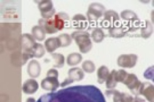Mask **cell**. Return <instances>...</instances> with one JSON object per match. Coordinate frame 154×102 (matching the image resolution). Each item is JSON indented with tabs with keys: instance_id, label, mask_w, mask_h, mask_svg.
<instances>
[{
	"instance_id": "obj_36",
	"label": "cell",
	"mask_w": 154,
	"mask_h": 102,
	"mask_svg": "<svg viewBox=\"0 0 154 102\" xmlns=\"http://www.w3.org/2000/svg\"><path fill=\"white\" fill-rule=\"evenodd\" d=\"M26 102H36V100L33 98H28L26 100Z\"/></svg>"
},
{
	"instance_id": "obj_13",
	"label": "cell",
	"mask_w": 154,
	"mask_h": 102,
	"mask_svg": "<svg viewBox=\"0 0 154 102\" xmlns=\"http://www.w3.org/2000/svg\"><path fill=\"white\" fill-rule=\"evenodd\" d=\"M27 72L31 78H36L39 77L41 74V66L38 61L32 60L28 65Z\"/></svg>"
},
{
	"instance_id": "obj_23",
	"label": "cell",
	"mask_w": 154,
	"mask_h": 102,
	"mask_svg": "<svg viewBox=\"0 0 154 102\" xmlns=\"http://www.w3.org/2000/svg\"><path fill=\"white\" fill-rule=\"evenodd\" d=\"M46 53V49L45 47L41 43H36L33 46L31 51V57L32 58H42Z\"/></svg>"
},
{
	"instance_id": "obj_9",
	"label": "cell",
	"mask_w": 154,
	"mask_h": 102,
	"mask_svg": "<svg viewBox=\"0 0 154 102\" xmlns=\"http://www.w3.org/2000/svg\"><path fill=\"white\" fill-rule=\"evenodd\" d=\"M88 26L86 17L80 13L75 15L72 19V26L77 31H84Z\"/></svg>"
},
{
	"instance_id": "obj_31",
	"label": "cell",
	"mask_w": 154,
	"mask_h": 102,
	"mask_svg": "<svg viewBox=\"0 0 154 102\" xmlns=\"http://www.w3.org/2000/svg\"><path fill=\"white\" fill-rule=\"evenodd\" d=\"M134 98L130 94L125 92H121V102H133Z\"/></svg>"
},
{
	"instance_id": "obj_19",
	"label": "cell",
	"mask_w": 154,
	"mask_h": 102,
	"mask_svg": "<svg viewBox=\"0 0 154 102\" xmlns=\"http://www.w3.org/2000/svg\"><path fill=\"white\" fill-rule=\"evenodd\" d=\"M68 78L74 82L80 81L85 78L84 71L79 67L70 68L68 71Z\"/></svg>"
},
{
	"instance_id": "obj_12",
	"label": "cell",
	"mask_w": 154,
	"mask_h": 102,
	"mask_svg": "<svg viewBox=\"0 0 154 102\" xmlns=\"http://www.w3.org/2000/svg\"><path fill=\"white\" fill-rule=\"evenodd\" d=\"M38 25L44 29L46 34H56L58 31L56 28L54 19H40L38 21Z\"/></svg>"
},
{
	"instance_id": "obj_10",
	"label": "cell",
	"mask_w": 154,
	"mask_h": 102,
	"mask_svg": "<svg viewBox=\"0 0 154 102\" xmlns=\"http://www.w3.org/2000/svg\"><path fill=\"white\" fill-rule=\"evenodd\" d=\"M60 83L58 78L55 77H46L41 81V88L45 91L54 92L59 88Z\"/></svg>"
},
{
	"instance_id": "obj_20",
	"label": "cell",
	"mask_w": 154,
	"mask_h": 102,
	"mask_svg": "<svg viewBox=\"0 0 154 102\" xmlns=\"http://www.w3.org/2000/svg\"><path fill=\"white\" fill-rule=\"evenodd\" d=\"M109 74V69L106 66H102L100 67L97 71V82L100 84H102L104 82H105L107 79Z\"/></svg>"
},
{
	"instance_id": "obj_28",
	"label": "cell",
	"mask_w": 154,
	"mask_h": 102,
	"mask_svg": "<svg viewBox=\"0 0 154 102\" xmlns=\"http://www.w3.org/2000/svg\"><path fill=\"white\" fill-rule=\"evenodd\" d=\"M82 66L83 71L88 74L94 72L96 69V66L94 63L93 61L90 60L85 61L83 63Z\"/></svg>"
},
{
	"instance_id": "obj_17",
	"label": "cell",
	"mask_w": 154,
	"mask_h": 102,
	"mask_svg": "<svg viewBox=\"0 0 154 102\" xmlns=\"http://www.w3.org/2000/svg\"><path fill=\"white\" fill-rule=\"evenodd\" d=\"M153 25L150 21L146 20L144 22H141L140 27V36L143 39H148L153 33Z\"/></svg>"
},
{
	"instance_id": "obj_35",
	"label": "cell",
	"mask_w": 154,
	"mask_h": 102,
	"mask_svg": "<svg viewBox=\"0 0 154 102\" xmlns=\"http://www.w3.org/2000/svg\"><path fill=\"white\" fill-rule=\"evenodd\" d=\"M133 102H145V100H144L142 98H138V96H136L135 98H134V101Z\"/></svg>"
},
{
	"instance_id": "obj_26",
	"label": "cell",
	"mask_w": 154,
	"mask_h": 102,
	"mask_svg": "<svg viewBox=\"0 0 154 102\" xmlns=\"http://www.w3.org/2000/svg\"><path fill=\"white\" fill-rule=\"evenodd\" d=\"M115 73L116 70L113 69L109 74L107 79L106 81V86L108 89H114L117 85V82L115 78Z\"/></svg>"
},
{
	"instance_id": "obj_7",
	"label": "cell",
	"mask_w": 154,
	"mask_h": 102,
	"mask_svg": "<svg viewBox=\"0 0 154 102\" xmlns=\"http://www.w3.org/2000/svg\"><path fill=\"white\" fill-rule=\"evenodd\" d=\"M54 20L56 28L58 31L71 26L70 24L72 22L70 21V17L65 12H61L55 14Z\"/></svg>"
},
{
	"instance_id": "obj_34",
	"label": "cell",
	"mask_w": 154,
	"mask_h": 102,
	"mask_svg": "<svg viewBox=\"0 0 154 102\" xmlns=\"http://www.w3.org/2000/svg\"><path fill=\"white\" fill-rule=\"evenodd\" d=\"M73 82H74L73 80L69 79V78H66L63 82H62L60 83V86L61 88H64V87H65L66 86H67V85H70V84L73 83Z\"/></svg>"
},
{
	"instance_id": "obj_5",
	"label": "cell",
	"mask_w": 154,
	"mask_h": 102,
	"mask_svg": "<svg viewBox=\"0 0 154 102\" xmlns=\"http://www.w3.org/2000/svg\"><path fill=\"white\" fill-rule=\"evenodd\" d=\"M130 90L133 95L136 96L140 95L142 82L138 80L137 75L134 74H128V76L123 83Z\"/></svg>"
},
{
	"instance_id": "obj_33",
	"label": "cell",
	"mask_w": 154,
	"mask_h": 102,
	"mask_svg": "<svg viewBox=\"0 0 154 102\" xmlns=\"http://www.w3.org/2000/svg\"><path fill=\"white\" fill-rule=\"evenodd\" d=\"M46 77H55L58 78L59 72L54 68H51L46 73Z\"/></svg>"
},
{
	"instance_id": "obj_8",
	"label": "cell",
	"mask_w": 154,
	"mask_h": 102,
	"mask_svg": "<svg viewBox=\"0 0 154 102\" xmlns=\"http://www.w3.org/2000/svg\"><path fill=\"white\" fill-rule=\"evenodd\" d=\"M36 43V40L34 39L32 34H23L21 37L22 53L28 54L30 58H32L31 51Z\"/></svg>"
},
{
	"instance_id": "obj_29",
	"label": "cell",
	"mask_w": 154,
	"mask_h": 102,
	"mask_svg": "<svg viewBox=\"0 0 154 102\" xmlns=\"http://www.w3.org/2000/svg\"><path fill=\"white\" fill-rule=\"evenodd\" d=\"M106 95L108 98L112 96L113 102H121L120 101L121 92L116 89H108L106 91Z\"/></svg>"
},
{
	"instance_id": "obj_25",
	"label": "cell",
	"mask_w": 154,
	"mask_h": 102,
	"mask_svg": "<svg viewBox=\"0 0 154 102\" xmlns=\"http://www.w3.org/2000/svg\"><path fill=\"white\" fill-rule=\"evenodd\" d=\"M83 60L82 56L78 53H72L67 57L66 62L69 66H75L80 64Z\"/></svg>"
},
{
	"instance_id": "obj_6",
	"label": "cell",
	"mask_w": 154,
	"mask_h": 102,
	"mask_svg": "<svg viewBox=\"0 0 154 102\" xmlns=\"http://www.w3.org/2000/svg\"><path fill=\"white\" fill-rule=\"evenodd\" d=\"M138 57L136 54H121L117 58V65L124 68H132L136 66Z\"/></svg>"
},
{
	"instance_id": "obj_24",
	"label": "cell",
	"mask_w": 154,
	"mask_h": 102,
	"mask_svg": "<svg viewBox=\"0 0 154 102\" xmlns=\"http://www.w3.org/2000/svg\"><path fill=\"white\" fill-rule=\"evenodd\" d=\"M91 37L94 42L100 43L104 40L105 37V34L101 28L96 27L92 31Z\"/></svg>"
},
{
	"instance_id": "obj_16",
	"label": "cell",
	"mask_w": 154,
	"mask_h": 102,
	"mask_svg": "<svg viewBox=\"0 0 154 102\" xmlns=\"http://www.w3.org/2000/svg\"><path fill=\"white\" fill-rule=\"evenodd\" d=\"M109 34L110 37L113 38H122L125 36L127 34V28L121 23L118 26H114L109 29Z\"/></svg>"
},
{
	"instance_id": "obj_32",
	"label": "cell",
	"mask_w": 154,
	"mask_h": 102,
	"mask_svg": "<svg viewBox=\"0 0 154 102\" xmlns=\"http://www.w3.org/2000/svg\"><path fill=\"white\" fill-rule=\"evenodd\" d=\"M143 76L146 79L153 80L154 79V66L148 68L145 71Z\"/></svg>"
},
{
	"instance_id": "obj_27",
	"label": "cell",
	"mask_w": 154,
	"mask_h": 102,
	"mask_svg": "<svg viewBox=\"0 0 154 102\" xmlns=\"http://www.w3.org/2000/svg\"><path fill=\"white\" fill-rule=\"evenodd\" d=\"M58 38L60 41V47H66L72 44V38L70 34H60L58 36Z\"/></svg>"
},
{
	"instance_id": "obj_15",
	"label": "cell",
	"mask_w": 154,
	"mask_h": 102,
	"mask_svg": "<svg viewBox=\"0 0 154 102\" xmlns=\"http://www.w3.org/2000/svg\"><path fill=\"white\" fill-rule=\"evenodd\" d=\"M59 47H60V43L58 37H49L45 42V48L49 53H53Z\"/></svg>"
},
{
	"instance_id": "obj_4",
	"label": "cell",
	"mask_w": 154,
	"mask_h": 102,
	"mask_svg": "<svg viewBox=\"0 0 154 102\" xmlns=\"http://www.w3.org/2000/svg\"><path fill=\"white\" fill-rule=\"evenodd\" d=\"M38 9L43 19H52L56 14L53 2L51 0L40 1L38 3Z\"/></svg>"
},
{
	"instance_id": "obj_21",
	"label": "cell",
	"mask_w": 154,
	"mask_h": 102,
	"mask_svg": "<svg viewBox=\"0 0 154 102\" xmlns=\"http://www.w3.org/2000/svg\"><path fill=\"white\" fill-rule=\"evenodd\" d=\"M51 56L52 60V66L54 68H61L63 67L65 59L63 54L60 53H52Z\"/></svg>"
},
{
	"instance_id": "obj_2",
	"label": "cell",
	"mask_w": 154,
	"mask_h": 102,
	"mask_svg": "<svg viewBox=\"0 0 154 102\" xmlns=\"http://www.w3.org/2000/svg\"><path fill=\"white\" fill-rule=\"evenodd\" d=\"M106 11L105 7L100 3H92L90 4L87 12L88 22L90 24L97 23L100 19L104 16Z\"/></svg>"
},
{
	"instance_id": "obj_18",
	"label": "cell",
	"mask_w": 154,
	"mask_h": 102,
	"mask_svg": "<svg viewBox=\"0 0 154 102\" xmlns=\"http://www.w3.org/2000/svg\"><path fill=\"white\" fill-rule=\"evenodd\" d=\"M120 16L123 21L128 22V25L140 21L137 13L135 12L129 10H125L121 12Z\"/></svg>"
},
{
	"instance_id": "obj_30",
	"label": "cell",
	"mask_w": 154,
	"mask_h": 102,
	"mask_svg": "<svg viewBox=\"0 0 154 102\" xmlns=\"http://www.w3.org/2000/svg\"><path fill=\"white\" fill-rule=\"evenodd\" d=\"M128 73L125 71L124 69H119L118 71H116L115 73V78L116 82H120V83H124L125 80H126Z\"/></svg>"
},
{
	"instance_id": "obj_1",
	"label": "cell",
	"mask_w": 154,
	"mask_h": 102,
	"mask_svg": "<svg viewBox=\"0 0 154 102\" xmlns=\"http://www.w3.org/2000/svg\"><path fill=\"white\" fill-rule=\"evenodd\" d=\"M71 37L75 40L82 53L86 54L92 49L93 43L90 38L91 36L88 32L76 31L72 34Z\"/></svg>"
},
{
	"instance_id": "obj_3",
	"label": "cell",
	"mask_w": 154,
	"mask_h": 102,
	"mask_svg": "<svg viewBox=\"0 0 154 102\" xmlns=\"http://www.w3.org/2000/svg\"><path fill=\"white\" fill-rule=\"evenodd\" d=\"M120 19L119 13L114 10H108L104 13L103 19L100 22L102 28L106 29L120 25Z\"/></svg>"
},
{
	"instance_id": "obj_14",
	"label": "cell",
	"mask_w": 154,
	"mask_h": 102,
	"mask_svg": "<svg viewBox=\"0 0 154 102\" xmlns=\"http://www.w3.org/2000/svg\"><path fill=\"white\" fill-rule=\"evenodd\" d=\"M39 84L34 79L26 80L22 85V91L26 95H33L38 90Z\"/></svg>"
},
{
	"instance_id": "obj_22",
	"label": "cell",
	"mask_w": 154,
	"mask_h": 102,
	"mask_svg": "<svg viewBox=\"0 0 154 102\" xmlns=\"http://www.w3.org/2000/svg\"><path fill=\"white\" fill-rule=\"evenodd\" d=\"M32 35L34 39L38 41L41 42L46 38V32L44 29L39 25H36L32 28Z\"/></svg>"
},
{
	"instance_id": "obj_11",
	"label": "cell",
	"mask_w": 154,
	"mask_h": 102,
	"mask_svg": "<svg viewBox=\"0 0 154 102\" xmlns=\"http://www.w3.org/2000/svg\"><path fill=\"white\" fill-rule=\"evenodd\" d=\"M140 95L143 96L149 102H154V86L150 82L142 83Z\"/></svg>"
}]
</instances>
